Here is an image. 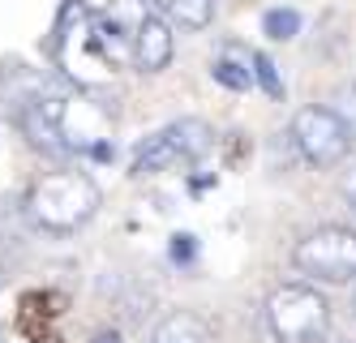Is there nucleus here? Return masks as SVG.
I'll return each instance as SVG.
<instances>
[{"label":"nucleus","instance_id":"obj_1","mask_svg":"<svg viewBox=\"0 0 356 343\" xmlns=\"http://www.w3.org/2000/svg\"><path fill=\"white\" fill-rule=\"evenodd\" d=\"M99 184L78 172V168H69V172H47L31 184V193H26V215L35 228L43 232H52V236H69V232H78L82 223L95 219V210H99Z\"/></svg>","mask_w":356,"mask_h":343},{"label":"nucleus","instance_id":"obj_2","mask_svg":"<svg viewBox=\"0 0 356 343\" xmlns=\"http://www.w3.org/2000/svg\"><path fill=\"white\" fill-rule=\"evenodd\" d=\"M266 326L279 343H326L330 305L309 283H284L266 301Z\"/></svg>","mask_w":356,"mask_h":343},{"label":"nucleus","instance_id":"obj_3","mask_svg":"<svg viewBox=\"0 0 356 343\" xmlns=\"http://www.w3.org/2000/svg\"><path fill=\"white\" fill-rule=\"evenodd\" d=\"M288 142L296 146V154L309 168H339L348 154H352V134L348 125L335 116V108H300L292 116V129H288Z\"/></svg>","mask_w":356,"mask_h":343},{"label":"nucleus","instance_id":"obj_4","mask_svg":"<svg viewBox=\"0 0 356 343\" xmlns=\"http://www.w3.org/2000/svg\"><path fill=\"white\" fill-rule=\"evenodd\" d=\"M292 262L318 283H356V232L318 228L296 245Z\"/></svg>","mask_w":356,"mask_h":343},{"label":"nucleus","instance_id":"obj_5","mask_svg":"<svg viewBox=\"0 0 356 343\" xmlns=\"http://www.w3.org/2000/svg\"><path fill=\"white\" fill-rule=\"evenodd\" d=\"M13 120H17V129L31 138V146L35 150H47V154H65L69 150V142H65V95H56V90H35L22 108L13 112Z\"/></svg>","mask_w":356,"mask_h":343},{"label":"nucleus","instance_id":"obj_6","mask_svg":"<svg viewBox=\"0 0 356 343\" xmlns=\"http://www.w3.org/2000/svg\"><path fill=\"white\" fill-rule=\"evenodd\" d=\"M172 31H168V22L159 13H142L138 26H134V61L142 73H163L172 65Z\"/></svg>","mask_w":356,"mask_h":343},{"label":"nucleus","instance_id":"obj_7","mask_svg":"<svg viewBox=\"0 0 356 343\" xmlns=\"http://www.w3.org/2000/svg\"><path fill=\"white\" fill-rule=\"evenodd\" d=\"M168 142L176 146V154H181V163H197L202 154H207L215 146V129L207 120H197V116H185V120H172L168 129Z\"/></svg>","mask_w":356,"mask_h":343},{"label":"nucleus","instance_id":"obj_8","mask_svg":"<svg viewBox=\"0 0 356 343\" xmlns=\"http://www.w3.org/2000/svg\"><path fill=\"white\" fill-rule=\"evenodd\" d=\"M146 343H211V326L189 309H176L168 318L155 322V330L146 335Z\"/></svg>","mask_w":356,"mask_h":343},{"label":"nucleus","instance_id":"obj_9","mask_svg":"<svg viewBox=\"0 0 356 343\" xmlns=\"http://www.w3.org/2000/svg\"><path fill=\"white\" fill-rule=\"evenodd\" d=\"M181 168V154H176V146L168 142V134L159 129L155 138H146L134 154V176H159V172H172Z\"/></svg>","mask_w":356,"mask_h":343},{"label":"nucleus","instance_id":"obj_10","mask_svg":"<svg viewBox=\"0 0 356 343\" xmlns=\"http://www.w3.org/2000/svg\"><path fill=\"white\" fill-rule=\"evenodd\" d=\"M159 17L185 26V31H202V26H211L215 17V0H150Z\"/></svg>","mask_w":356,"mask_h":343},{"label":"nucleus","instance_id":"obj_11","mask_svg":"<svg viewBox=\"0 0 356 343\" xmlns=\"http://www.w3.org/2000/svg\"><path fill=\"white\" fill-rule=\"evenodd\" d=\"M249 65H253V51H249V61H245V65H232V56L215 61L211 73H215V82L227 86V90H249V86H253V69H249Z\"/></svg>","mask_w":356,"mask_h":343},{"label":"nucleus","instance_id":"obj_12","mask_svg":"<svg viewBox=\"0 0 356 343\" xmlns=\"http://www.w3.org/2000/svg\"><path fill=\"white\" fill-rule=\"evenodd\" d=\"M262 31H266L270 39H296L300 13H296V9H270V13L262 17Z\"/></svg>","mask_w":356,"mask_h":343},{"label":"nucleus","instance_id":"obj_13","mask_svg":"<svg viewBox=\"0 0 356 343\" xmlns=\"http://www.w3.org/2000/svg\"><path fill=\"white\" fill-rule=\"evenodd\" d=\"M253 82H262L270 99H284V82H279V73H275L270 56H262V51H253Z\"/></svg>","mask_w":356,"mask_h":343},{"label":"nucleus","instance_id":"obj_14","mask_svg":"<svg viewBox=\"0 0 356 343\" xmlns=\"http://www.w3.org/2000/svg\"><path fill=\"white\" fill-rule=\"evenodd\" d=\"M339 103L343 108L335 112L343 125H348V134H352V142H356V86H348V90H339Z\"/></svg>","mask_w":356,"mask_h":343},{"label":"nucleus","instance_id":"obj_15","mask_svg":"<svg viewBox=\"0 0 356 343\" xmlns=\"http://www.w3.org/2000/svg\"><path fill=\"white\" fill-rule=\"evenodd\" d=\"M343 193H348V202H352V206H356V172H352V176H348V180H343Z\"/></svg>","mask_w":356,"mask_h":343},{"label":"nucleus","instance_id":"obj_16","mask_svg":"<svg viewBox=\"0 0 356 343\" xmlns=\"http://www.w3.org/2000/svg\"><path fill=\"white\" fill-rule=\"evenodd\" d=\"M95 343H120V339H116V335H108V330H104V335H95Z\"/></svg>","mask_w":356,"mask_h":343},{"label":"nucleus","instance_id":"obj_17","mask_svg":"<svg viewBox=\"0 0 356 343\" xmlns=\"http://www.w3.org/2000/svg\"><path fill=\"white\" fill-rule=\"evenodd\" d=\"M352 313H356V292H352Z\"/></svg>","mask_w":356,"mask_h":343}]
</instances>
